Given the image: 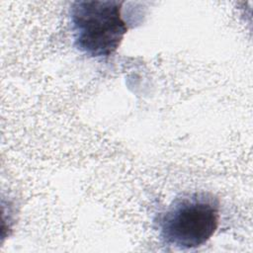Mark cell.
<instances>
[{
    "label": "cell",
    "instance_id": "6da1fadb",
    "mask_svg": "<svg viewBox=\"0 0 253 253\" xmlns=\"http://www.w3.org/2000/svg\"><path fill=\"white\" fill-rule=\"evenodd\" d=\"M219 201L209 192L185 193L158 216V234L164 245L193 250L207 243L219 223Z\"/></svg>",
    "mask_w": 253,
    "mask_h": 253
},
{
    "label": "cell",
    "instance_id": "7a4b0ae2",
    "mask_svg": "<svg viewBox=\"0 0 253 253\" xmlns=\"http://www.w3.org/2000/svg\"><path fill=\"white\" fill-rule=\"evenodd\" d=\"M123 1L79 0L69 8L74 46L92 58H108L121 45L128 26L122 15Z\"/></svg>",
    "mask_w": 253,
    "mask_h": 253
}]
</instances>
